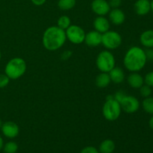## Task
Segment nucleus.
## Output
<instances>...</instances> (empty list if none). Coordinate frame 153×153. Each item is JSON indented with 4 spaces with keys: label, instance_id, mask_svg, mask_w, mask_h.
<instances>
[{
    "label": "nucleus",
    "instance_id": "obj_4",
    "mask_svg": "<svg viewBox=\"0 0 153 153\" xmlns=\"http://www.w3.org/2000/svg\"><path fill=\"white\" fill-rule=\"evenodd\" d=\"M122 111L120 104L114 96H108L102 106V114L108 121H115L120 117Z\"/></svg>",
    "mask_w": 153,
    "mask_h": 153
},
{
    "label": "nucleus",
    "instance_id": "obj_24",
    "mask_svg": "<svg viewBox=\"0 0 153 153\" xmlns=\"http://www.w3.org/2000/svg\"><path fill=\"white\" fill-rule=\"evenodd\" d=\"M140 90V94L141 95V97H143V98H146V97H151V94H152V88L146 85H143L139 88Z\"/></svg>",
    "mask_w": 153,
    "mask_h": 153
},
{
    "label": "nucleus",
    "instance_id": "obj_31",
    "mask_svg": "<svg viewBox=\"0 0 153 153\" xmlns=\"http://www.w3.org/2000/svg\"><path fill=\"white\" fill-rule=\"evenodd\" d=\"M71 55H72L71 51H68V50L65 51V52H64V53L61 55V58H62L63 60H67L70 58Z\"/></svg>",
    "mask_w": 153,
    "mask_h": 153
},
{
    "label": "nucleus",
    "instance_id": "obj_25",
    "mask_svg": "<svg viewBox=\"0 0 153 153\" xmlns=\"http://www.w3.org/2000/svg\"><path fill=\"white\" fill-rule=\"evenodd\" d=\"M10 80L8 76L6 74H0V88H4L10 83Z\"/></svg>",
    "mask_w": 153,
    "mask_h": 153
},
{
    "label": "nucleus",
    "instance_id": "obj_6",
    "mask_svg": "<svg viewBox=\"0 0 153 153\" xmlns=\"http://www.w3.org/2000/svg\"><path fill=\"white\" fill-rule=\"evenodd\" d=\"M123 42L122 37L118 32L108 30L102 34V43L107 50H114L121 46Z\"/></svg>",
    "mask_w": 153,
    "mask_h": 153
},
{
    "label": "nucleus",
    "instance_id": "obj_33",
    "mask_svg": "<svg viewBox=\"0 0 153 153\" xmlns=\"http://www.w3.org/2000/svg\"><path fill=\"white\" fill-rule=\"evenodd\" d=\"M4 140H3V137H1V135L0 134V150H1L3 148V146H4Z\"/></svg>",
    "mask_w": 153,
    "mask_h": 153
},
{
    "label": "nucleus",
    "instance_id": "obj_14",
    "mask_svg": "<svg viewBox=\"0 0 153 153\" xmlns=\"http://www.w3.org/2000/svg\"><path fill=\"white\" fill-rule=\"evenodd\" d=\"M134 12L138 16H145L151 10L149 0H137L134 4Z\"/></svg>",
    "mask_w": 153,
    "mask_h": 153
},
{
    "label": "nucleus",
    "instance_id": "obj_23",
    "mask_svg": "<svg viewBox=\"0 0 153 153\" xmlns=\"http://www.w3.org/2000/svg\"><path fill=\"white\" fill-rule=\"evenodd\" d=\"M2 149L4 153H16L18 150V144L14 141H8L4 143Z\"/></svg>",
    "mask_w": 153,
    "mask_h": 153
},
{
    "label": "nucleus",
    "instance_id": "obj_5",
    "mask_svg": "<svg viewBox=\"0 0 153 153\" xmlns=\"http://www.w3.org/2000/svg\"><path fill=\"white\" fill-rule=\"evenodd\" d=\"M96 64L102 73H109L116 64L114 55L109 50H103L98 54L96 59Z\"/></svg>",
    "mask_w": 153,
    "mask_h": 153
},
{
    "label": "nucleus",
    "instance_id": "obj_10",
    "mask_svg": "<svg viewBox=\"0 0 153 153\" xmlns=\"http://www.w3.org/2000/svg\"><path fill=\"white\" fill-rule=\"evenodd\" d=\"M108 1L106 0H93L91 2V10L97 16H105L111 10Z\"/></svg>",
    "mask_w": 153,
    "mask_h": 153
},
{
    "label": "nucleus",
    "instance_id": "obj_3",
    "mask_svg": "<svg viewBox=\"0 0 153 153\" xmlns=\"http://www.w3.org/2000/svg\"><path fill=\"white\" fill-rule=\"evenodd\" d=\"M27 65L25 60L22 58L16 57L7 61L4 67V74L12 80L19 79L25 74Z\"/></svg>",
    "mask_w": 153,
    "mask_h": 153
},
{
    "label": "nucleus",
    "instance_id": "obj_29",
    "mask_svg": "<svg viewBox=\"0 0 153 153\" xmlns=\"http://www.w3.org/2000/svg\"><path fill=\"white\" fill-rule=\"evenodd\" d=\"M126 95V94L123 91H118L114 94V98L117 101H118L120 102Z\"/></svg>",
    "mask_w": 153,
    "mask_h": 153
},
{
    "label": "nucleus",
    "instance_id": "obj_2",
    "mask_svg": "<svg viewBox=\"0 0 153 153\" xmlns=\"http://www.w3.org/2000/svg\"><path fill=\"white\" fill-rule=\"evenodd\" d=\"M67 40L65 31L57 25L46 28L43 32L42 43L46 49L49 51H56L61 49Z\"/></svg>",
    "mask_w": 153,
    "mask_h": 153
},
{
    "label": "nucleus",
    "instance_id": "obj_15",
    "mask_svg": "<svg viewBox=\"0 0 153 153\" xmlns=\"http://www.w3.org/2000/svg\"><path fill=\"white\" fill-rule=\"evenodd\" d=\"M127 82L131 88L134 89H139L144 85V79L138 72H133L128 75Z\"/></svg>",
    "mask_w": 153,
    "mask_h": 153
},
{
    "label": "nucleus",
    "instance_id": "obj_16",
    "mask_svg": "<svg viewBox=\"0 0 153 153\" xmlns=\"http://www.w3.org/2000/svg\"><path fill=\"white\" fill-rule=\"evenodd\" d=\"M111 78V81L113 83L119 85L123 82L125 80V73L121 67L115 66L108 73Z\"/></svg>",
    "mask_w": 153,
    "mask_h": 153
},
{
    "label": "nucleus",
    "instance_id": "obj_36",
    "mask_svg": "<svg viewBox=\"0 0 153 153\" xmlns=\"http://www.w3.org/2000/svg\"><path fill=\"white\" fill-rule=\"evenodd\" d=\"M2 124H3V122H2V120H1L0 119V129H1V126H2Z\"/></svg>",
    "mask_w": 153,
    "mask_h": 153
},
{
    "label": "nucleus",
    "instance_id": "obj_8",
    "mask_svg": "<svg viewBox=\"0 0 153 153\" xmlns=\"http://www.w3.org/2000/svg\"><path fill=\"white\" fill-rule=\"evenodd\" d=\"M122 111L127 114H134L140 108V102L134 96L126 95L120 102Z\"/></svg>",
    "mask_w": 153,
    "mask_h": 153
},
{
    "label": "nucleus",
    "instance_id": "obj_37",
    "mask_svg": "<svg viewBox=\"0 0 153 153\" xmlns=\"http://www.w3.org/2000/svg\"><path fill=\"white\" fill-rule=\"evenodd\" d=\"M1 52H0V61H1Z\"/></svg>",
    "mask_w": 153,
    "mask_h": 153
},
{
    "label": "nucleus",
    "instance_id": "obj_7",
    "mask_svg": "<svg viewBox=\"0 0 153 153\" xmlns=\"http://www.w3.org/2000/svg\"><path fill=\"white\" fill-rule=\"evenodd\" d=\"M65 33L67 40L73 44H81L85 42L86 33L79 25H70V26L65 30Z\"/></svg>",
    "mask_w": 153,
    "mask_h": 153
},
{
    "label": "nucleus",
    "instance_id": "obj_30",
    "mask_svg": "<svg viewBox=\"0 0 153 153\" xmlns=\"http://www.w3.org/2000/svg\"><path fill=\"white\" fill-rule=\"evenodd\" d=\"M147 61H153V48H149L145 51Z\"/></svg>",
    "mask_w": 153,
    "mask_h": 153
},
{
    "label": "nucleus",
    "instance_id": "obj_34",
    "mask_svg": "<svg viewBox=\"0 0 153 153\" xmlns=\"http://www.w3.org/2000/svg\"><path fill=\"white\" fill-rule=\"evenodd\" d=\"M149 128H151V129L153 130V115L152 117L149 119Z\"/></svg>",
    "mask_w": 153,
    "mask_h": 153
},
{
    "label": "nucleus",
    "instance_id": "obj_26",
    "mask_svg": "<svg viewBox=\"0 0 153 153\" xmlns=\"http://www.w3.org/2000/svg\"><path fill=\"white\" fill-rule=\"evenodd\" d=\"M143 79H144L145 85H148L151 88H153V71H150L146 73Z\"/></svg>",
    "mask_w": 153,
    "mask_h": 153
},
{
    "label": "nucleus",
    "instance_id": "obj_27",
    "mask_svg": "<svg viewBox=\"0 0 153 153\" xmlns=\"http://www.w3.org/2000/svg\"><path fill=\"white\" fill-rule=\"evenodd\" d=\"M80 153H100L99 149L97 148L94 147L93 146H85V148L81 150Z\"/></svg>",
    "mask_w": 153,
    "mask_h": 153
},
{
    "label": "nucleus",
    "instance_id": "obj_11",
    "mask_svg": "<svg viewBox=\"0 0 153 153\" xmlns=\"http://www.w3.org/2000/svg\"><path fill=\"white\" fill-rule=\"evenodd\" d=\"M87 46L90 47H97L102 43V34L96 30L86 33L85 42Z\"/></svg>",
    "mask_w": 153,
    "mask_h": 153
},
{
    "label": "nucleus",
    "instance_id": "obj_32",
    "mask_svg": "<svg viewBox=\"0 0 153 153\" xmlns=\"http://www.w3.org/2000/svg\"><path fill=\"white\" fill-rule=\"evenodd\" d=\"M46 1H47V0H31L32 4L36 6L43 5V4H44L45 3H46Z\"/></svg>",
    "mask_w": 153,
    "mask_h": 153
},
{
    "label": "nucleus",
    "instance_id": "obj_17",
    "mask_svg": "<svg viewBox=\"0 0 153 153\" xmlns=\"http://www.w3.org/2000/svg\"><path fill=\"white\" fill-rule=\"evenodd\" d=\"M140 42L142 46L147 48H153V30L144 31L140 36Z\"/></svg>",
    "mask_w": 153,
    "mask_h": 153
},
{
    "label": "nucleus",
    "instance_id": "obj_13",
    "mask_svg": "<svg viewBox=\"0 0 153 153\" xmlns=\"http://www.w3.org/2000/svg\"><path fill=\"white\" fill-rule=\"evenodd\" d=\"M94 30L103 34L110 29V21L105 16H98L94 20Z\"/></svg>",
    "mask_w": 153,
    "mask_h": 153
},
{
    "label": "nucleus",
    "instance_id": "obj_22",
    "mask_svg": "<svg viewBox=\"0 0 153 153\" xmlns=\"http://www.w3.org/2000/svg\"><path fill=\"white\" fill-rule=\"evenodd\" d=\"M142 107L145 112L153 115V97H146L142 102Z\"/></svg>",
    "mask_w": 153,
    "mask_h": 153
},
{
    "label": "nucleus",
    "instance_id": "obj_1",
    "mask_svg": "<svg viewBox=\"0 0 153 153\" xmlns=\"http://www.w3.org/2000/svg\"><path fill=\"white\" fill-rule=\"evenodd\" d=\"M147 62L146 52L139 46H132L126 52L123 58V64L126 69L131 73L140 72Z\"/></svg>",
    "mask_w": 153,
    "mask_h": 153
},
{
    "label": "nucleus",
    "instance_id": "obj_21",
    "mask_svg": "<svg viewBox=\"0 0 153 153\" xmlns=\"http://www.w3.org/2000/svg\"><path fill=\"white\" fill-rule=\"evenodd\" d=\"M70 25H71V19L67 15L61 16L57 21V26H58L60 28L64 30V31L69 26H70Z\"/></svg>",
    "mask_w": 153,
    "mask_h": 153
},
{
    "label": "nucleus",
    "instance_id": "obj_28",
    "mask_svg": "<svg viewBox=\"0 0 153 153\" xmlns=\"http://www.w3.org/2000/svg\"><path fill=\"white\" fill-rule=\"evenodd\" d=\"M108 3L111 8H119L122 4V0H109Z\"/></svg>",
    "mask_w": 153,
    "mask_h": 153
},
{
    "label": "nucleus",
    "instance_id": "obj_18",
    "mask_svg": "<svg viewBox=\"0 0 153 153\" xmlns=\"http://www.w3.org/2000/svg\"><path fill=\"white\" fill-rule=\"evenodd\" d=\"M111 82L108 73H100L97 76L95 80L96 85L99 88H105L108 86Z\"/></svg>",
    "mask_w": 153,
    "mask_h": 153
},
{
    "label": "nucleus",
    "instance_id": "obj_12",
    "mask_svg": "<svg viewBox=\"0 0 153 153\" xmlns=\"http://www.w3.org/2000/svg\"><path fill=\"white\" fill-rule=\"evenodd\" d=\"M109 21L115 25H120L125 22L126 15L120 8H112L108 13Z\"/></svg>",
    "mask_w": 153,
    "mask_h": 153
},
{
    "label": "nucleus",
    "instance_id": "obj_35",
    "mask_svg": "<svg viewBox=\"0 0 153 153\" xmlns=\"http://www.w3.org/2000/svg\"><path fill=\"white\" fill-rule=\"evenodd\" d=\"M150 5H151V10L153 12V0H151Z\"/></svg>",
    "mask_w": 153,
    "mask_h": 153
},
{
    "label": "nucleus",
    "instance_id": "obj_20",
    "mask_svg": "<svg viewBox=\"0 0 153 153\" xmlns=\"http://www.w3.org/2000/svg\"><path fill=\"white\" fill-rule=\"evenodd\" d=\"M76 0H58V6L61 10H69L76 6Z\"/></svg>",
    "mask_w": 153,
    "mask_h": 153
},
{
    "label": "nucleus",
    "instance_id": "obj_19",
    "mask_svg": "<svg viewBox=\"0 0 153 153\" xmlns=\"http://www.w3.org/2000/svg\"><path fill=\"white\" fill-rule=\"evenodd\" d=\"M100 153H113L115 149V143L111 139H105L100 143L99 146Z\"/></svg>",
    "mask_w": 153,
    "mask_h": 153
},
{
    "label": "nucleus",
    "instance_id": "obj_9",
    "mask_svg": "<svg viewBox=\"0 0 153 153\" xmlns=\"http://www.w3.org/2000/svg\"><path fill=\"white\" fill-rule=\"evenodd\" d=\"M1 133L5 137L13 139L19 135V127L16 123L13 121H7L3 123L1 128Z\"/></svg>",
    "mask_w": 153,
    "mask_h": 153
}]
</instances>
